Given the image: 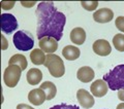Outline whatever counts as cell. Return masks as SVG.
<instances>
[{
	"mask_svg": "<svg viewBox=\"0 0 124 109\" xmlns=\"http://www.w3.org/2000/svg\"><path fill=\"white\" fill-rule=\"evenodd\" d=\"M38 40L45 37H52L59 41L63 36V29L66 24V17L58 11L53 2H40L36 8Z\"/></svg>",
	"mask_w": 124,
	"mask_h": 109,
	"instance_id": "1",
	"label": "cell"
},
{
	"mask_svg": "<svg viewBox=\"0 0 124 109\" xmlns=\"http://www.w3.org/2000/svg\"><path fill=\"white\" fill-rule=\"evenodd\" d=\"M103 80L112 91L124 89V64L117 65L108 73L103 75Z\"/></svg>",
	"mask_w": 124,
	"mask_h": 109,
	"instance_id": "2",
	"label": "cell"
},
{
	"mask_svg": "<svg viewBox=\"0 0 124 109\" xmlns=\"http://www.w3.org/2000/svg\"><path fill=\"white\" fill-rule=\"evenodd\" d=\"M45 66L50 71V74L53 77H56V78L62 77L65 73L64 63L61 58L59 56H57V54H46Z\"/></svg>",
	"mask_w": 124,
	"mask_h": 109,
	"instance_id": "3",
	"label": "cell"
},
{
	"mask_svg": "<svg viewBox=\"0 0 124 109\" xmlns=\"http://www.w3.org/2000/svg\"><path fill=\"white\" fill-rule=\"evenodd\" d=\"M14 44L19 50H23V52H27L34 46V38L33 35L31 34L29 31L20 30L16 32L14 37Z\"/></svg>",
	"mask_w": 124,
	"mask_h": 109,
	"instance_id": "4",
	"label": "cell"
},
{
	"mask_svg": "<svg viewBox=\"0 0 124 109\" xmlns=\"http://www.w3.org/2000/svg\"><path fill=\"white\" fill-rule=\"evenodd\" d=\"M22 69L17 65H8L3 73V81L8 88H15L21 78Z\"/></svg>",
	"mask_w": 124,
	"mask_h": 109,
	"instance_id": "5",
	"label": "cell"
},
{
	"mask_svg": "<svg viewBox=\"0 0 124 109\" xmlns=\"http://www.w3.org/2000/svg\"><path fill=\"white\" fill-rule=\"evenodd\" d=\"M18 21L16 17L11 14H1V30L3 33L10 34L18 29Z\"/></svg>",
	"mask_w": 124,
	"mask_h": 109,
	"instance_id": "6",
	"label": "cell"
},
{
	"mask_svg": "<svg viewBox=\"0 0 124 109\" xmlns=\"http://www.w3.org/2000/svg\"><path fill=\"white\" fill-rule=\"evenodd\" d=\"M77 98H78V101H79L80 105L85 109H89V108L94 106V103H95L94 97L88 91H86V89H78Z\"/></svg>",
	"mask_w": 124,
	"mask_h": 109,
	"instance_id": "7",
	"label": "cell"
},
{
	"mask_svg": "<svg viewBox=\"0 0 124 109\" xmlns=\"http://www.w3.org/2000/svg\"><path fill=\"white\" fill-rule=\"evenodd\" d=\"M113 18H114L113 10L110 8H107V7L99 8L93 14V20L99 23V24H104V23L111 22L113 20Z\"/></svg>",
	"mask_w": 124,
	"mask_h": 109,
	"instance_id": "8",
	"label": "cell"
},
{
	"mask_svg": "<svg viewBox=\"0 0 124 109\" xmlns=\"http://www.w3.org/2000/svg\"><path fill=\"white\" fill-rule=\"evenodd\" d=\"M93 52H94L96 54L101 57H106L108 56L112 52V48L111 44L108 43V41L106 39H98L96 40L92 45Z\"/></svg>",
	"mask_w": 124,
	"mask_h": 109,
	"instance_id": "9",
	"label": "cell"
},
{
	"mask_svg": "<svg viewBox=\"0 0 124 109\" xmlns=\"http://www.w3.org/2000/svg\"><path fill=\"white\" fill-rule=\"evenodd\" d=\"M108 84L103 79H97L93 81L90 87V91L93 97H103L108 94Z\"/></svg>",
	"mask_w": 124,
	"mask_h": 109,
	"instance_id": "10",
	"label": "cell"
},
{
	"mask_svg": "<svg viewBox=\"0 0 124 109\" xmlns=\"http://www.w3.org/2000/svg\"><path fill=\"white\" fill-rule=\"evenodd\" d=\"M38 46L44 53L53 54L58 49V41L55 38L45 37L38 41Z\"/></svg>",
	"mask_w": 124,
	"mask_h": 109,
	"instance_id": "11",
	"label": "cell"
},
{
	"mask_svg": "<svg viewBox=\"0 0 124 109\" xmlns=\"http://www.w3.org/2000/svg\"><path fill=\"white\" fill-rule=\"evenodd\" d=\"M28 100L34 106H39L46 100V96L41 89H34L29 92Z\"/></svg>",
	"mask_w": 124,
	"mask_h": 109,
	"instance_id": "12",
	"label": "cell"
},
{
	"mask_svg": "<svg viewBox=\"0 0 124 109\" xmlns=\"http://www.w3.org/2000/svg\"><path fill=\"white\" fill-rule=\"evenodd\" d=\"M94 76H95L94 70L91 67H89V66H83V67H81L77 72V78L85 83L92 81L93 78H94Z\"/></svg>",
	"mask_w": 124,
	"mask_h": 109,
	"instance_id": "13",
	"label": "cell"
},
{
	"mask_svg": "<svg viewBox=\"0 0 124 109\" xmlns=\"http://www.w3.org/2000/svg\"><path fill=\"white\" fill-rule=\"evenodd\" d=\"M70 40L72 43L77 45H82L85 40H86V32L83 28L81 27H77V28L72 29L70 32Z\"/></svg>",
	"mask_w": 124,
	"mask_h": 109,
	"instance_id": "14",
	"label": "cell"
},
{
	"mask_svg": "<svg viewBox=\"0 0 124 109\" xmlns=\"http://www.w3.org/2000/svg\"><path fill=\"white\" fill-rule=\"evenodd\" d=\"M62 54L68 61H75L80 57L81 52L80 49L75 45H66L62 49Z\"/></svg>",
	"mask_w": 124,
	"mask_h": 109,
	"instance_id": "15",
	"label": "cell"
},
{
	"mask_svg": "<svg viewBox=\"0 0 124 109\" xmlns=\"http://www.w3.org/2000/svg\"><path fill=\"white\" fill-rule=\"evenodd\" d=\"M42 79V72L38 68H32L27 72V81L31 85H36Z\"/></svg>",
	"mask_w": 124,
	"mask_h": 109,
	"instance_id": "16",
	"label": "cell"
},
{
	"mask_svg": "<svg viewBox=\"0 0 124 109\" xmlns=\"http://www.w3.org/2000/svg\"><path fill=\"white\" fill-rule=\"evenodd\" d=\"M42 91L45 92V94L46 96V100L50 101L55 98V96L57 94V88L52 81H45L40 84V88Z\"/></svg>",
	"mask_w": 124,
	"mask_h": 109,
	"instance_id": "17",
	"label": "cell"
},
{
	"mask_svg": "<svg viewBox=\"0 0 124 109\" xmlns=\"http://www.w3.org/2000/svg\"><path fill=\"white\" fill-rule=\"evenodd\" d=\"M46 56L40 48H34L30 53V60L34 65H45Z\"/></svg>",
	"mask_w": 124,
	"mask_h": 109,
	"instance_id": "18",
	"label": "cell"
},
{
	"mask_svg": "<svg viewBox=\"0 0 124 109\" xmlns=\"http://www.w3.org/2000/svg\"><path fill=\"white\" fill-rule=\"evenodd\" d=\"M9 65H17L19 66L22 71L23 70H25L27 68V66H28V62H27V59L25 56H23L21 54H14L13 57L9 59V62H8Z\"/></svg>",
	"mask_w": 124,
	"mask_h": 109,
	"instance_id": "19",
	"label": "cell"
},
{
	"mask_svg": "<svg viewBox=\"0 0 124 109\" xmlns=\"http://www.w3.org/2000/svg\"><path fill=\"white\" fill-rule=\"evenodd\" d=\"M113 44L119 52H124V34L118 33L113 38Z\"/></svg>",
	"mask_w": 124,
	"mask_h": 109,
	"instance_id": "20",
	"label": "cell"
},
{
	"mask_svg": "<svg viewBox=\"0 0 124 109\" xmlns=\"http://www.w3.org/2000/svg\"><path fill=\"white\" fill-rule=\"evenodd\" d=\"M81 5L83 6V8H85L86 10L92 11L95 10L98 6V2L97 1H82L81 2Z\"/></svg>",
	"mask_w": 124,
	"mask_h": 109,
	"instance_id": "21",
	"label": "cell"
},
{
	"mask_svg": "<svg viewBox=\"0 0 124 109\" xmlns=\"http://www.w3.org/2000/svg\"><path fill=\"white\" fill-rule=\"evenodd\" d=\"M49 109H80L79 106H76V105H68L65 103H62L59 105H55V106H52Z\"/></svg>",
	"mask_w": 124,
	"mask_h": 109,
	"instance_id": "22",
	"label": "cell"
},
{
	"mask_svg": "<svg viewBox=\"0 0 124 109\" xmlns=\"http://www.w3.org/2000/svg\"><path fill=\"white\" fill-rule=\"evenodd\" d=\"M115 25H116L117 29L120 31V32L124 33V17L123 15H120V17H118L117 19H116Z\"/></svg>",
	"mask_w": 124,
	"mask_h": 109,
	"instance_id": "23",
	"label": "cell"
},
{
	"mask_svg": "<svg viewBox=\"0 0 124 109\" xmlns=\"http://www.w3.org/2000/svg\"><path fill=\"white\" fill-rule=\"evenodd\" d=\"M14 4H15L14 1L8 2V3H6V2H4V1L1 2V5H2V8H3V9H10V8H13Z\"/></svg>",
	"mask_w": 124,
	"mask_h": 109,
	"instance_id": "24",
	"label": "cell"
},
{
	"mask_svg": "<svg viewBox=\"0 0 124 109\" xmlns=\"http://www.w3.org/2000/svg\"><path fill=\"white\" fill-rule=\"evenodd\" d=\"M17 109H34L33 107H31L29 106V105H27V104H19L18 106H17Z\"/></svg>",
	"mask_w": 124,
	"mask_h": 109,
	"instance_id": "25",
	"label": "cell"
},
{
	"mask_svg": "<svg viewBox=\"0 0 124 109\" xmlns=\"http://www.w3.org/2000/svg\"><path fill=\"white\" fill-rule=\"evenodd\" d=\"M118 98L122 101V102H124V89H120V91H118Z\"/></svg>",
	"mask_w": 124,
	"mask_h": 109,
	"instance_id": "26",
	"label": "cell"
},
{
	"mask_svg": "<svg viewBox=\"0 0 124 109\" xmlns=\"http://www.w3.org/2000/svg\"><path fill=\"white\" fill-rule=\"evenodd\" d=\"M1 39H2V49L4 50V49H6V48H7V41H6V39H5L4 35H2V36H1Z\"/></svg>",
	"mask_w": 124,
	"mask_h": 109,
	"instance_id": "27",
	"label": "cell"
},
{
	"mask_svg": "<svg viewBox=\"0 0 124 109\" xmlns=\"http://www.w3.org/2000/svg\"><path fill=\"white\" fill-rule=\"evenodd\" d=\"M22 3V5H24V6H32V5H34L35 4V2H30V3H27V2H21Z\"/></svg>",
	"mask_w": 124,
	"mask_h": 109,
	"instance_id": "28",
	"label": "cell"
},
{
	"mask_svg": "<svg viewBox=\"0 0 124 109\" xmlns=\"http://www.w3.org/2000/svg\"><path fill=\"white\" fill-rule=\"evenodd\" d=\"M117 109H124V102H122V103L118 104V106H117Z\"/></svg>",
	"mask_w": 124,
	"mask_h": 109,
	"instance_id": "29",
	"label": "cell"
}]
</instances>
